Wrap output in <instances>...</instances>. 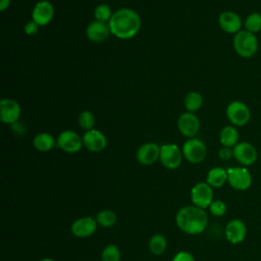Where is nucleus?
Listing matches in <instances>:
<instances>
[{
	"instance_id": "nucleus-35",
	"label": "nucleus",
	"mask_w": 261,
	"mask_h": 261,
	"mask_svg": "<svg viewBox=\"0 0 261 261\" xmlns=\"http://www.w3.org/2000/svg\"><path fill=\"white\" fill-rule=\"evenodd\" d=\"M41 261H55V260H53L51 258H43Z\"/></svg>"
},
{
	"instance_id": "nucleus-18",
	"label": "nucleus",
	"mask_w": 261,
	"mask_h": 261,
	"mask_svg": "<svg viewBox=\"0 0 261 261\" xmlns=\"http://www.w3.org/2000/svg\"><path fill=\"white\" fill-rule=\"evenodd\" d=\"M86 35L92 42L102 43L109 38L111 35V30L107 22L94 20L88 24L86 29Z\"/></svg>"
},
{
	"instance_id": "nucleus-10",
	"label": "nucleus",
	"mask_w": 261,
	"mask_h": 261,
	"mask_svg": "<svg viewBox=\"0 0 261 261\" xmlns=\"http://www.w3.org/2000/svg\"><path fill=\"white\" fill-rule=\"evenodd\" d=\"M233 158L243 166L253 165L258 159V152L249 142H239L233 148Z\"/></svg>"
},
{
	"instance_id": "nucleus-17",
	"label": "nucleus",
	"mask_w": 261,
	"mask_h": 261,
	"mask_svg": "<svg viewBox=\"0 0 261 261\" xmlns=\"http://www.w3.org/2000/svg\"><path fill=\"white\" fill-rule=\"evenodd\" d=\"M96 219L90 216H84L75 219L71 226L70 230L72 234L76 238H88L91 237L97 229Z\"/></svg>"
},
{
	"instance_id": "nucleus-9",
	"label": "nucleus",
	"mask_w": 261,
	"mask_h": 261,
	"mask_svg": "<svg viewBox=\"0 0 261 261\" xmlns=\"http://www.w3.org/2000/svg\"><path fill=\"white\" fill-rule=\"evenodd\" d=\"M56 145L62 151L73 154L79 152L82 149V146H84L83 137L73 130L66 129L59 134L56 140Z\"/></svg>"
},
{
	"instance_id": "nucleus-13",
	"label": "nucleus",
	"mask_w": 261,
	"mask_h": 261,
	"mask_svg": "<svg viewBox=\"0 0 261 261\" xmlns=\"http://www.w3.org/2000/svg\"><path fill=\"white\" fill-rule=\"evenodd\" d=\"M20 106L13 99H2L0 101V119L7 124L15 123L20 116Z\"/></svg>"
},
{
	"instance_id": "nucleus-4",
	"label": "nucleus",
	"mask_w": 261,
	"mask_h": 261,
	"mask_svg": "<svg viewBox=\"0 0 261 261\" xmlns=\"http://www.w3.org/2000/svg\"><path fill=\"white\" fill-rule=\"evenodd\" d=\"M225 113L230 123L234 126H244L251 118L250 108L240 100L231 101L227 105Z\"/></svg>"
},
{
	"instance_id": "nucleus-22",
	"label": "nucleus",
	"mask_w": 261,
	"mask_h": 261,
	"mask_svg": "<svg viewBox=\"0 0 261 261\" xmlns=\"http://www.w3.org/2000/svg\"><path fill=\"white\" fill-rule=\"evenodd\" d=\"M206 182L212 188H221L227 182V170L222 167H213L207 173Z\"/></svg>"
},
{
	"instance_id": "nucleus-8",
	"label": "nucleus",
	"mask_w": 261,
	"mask_h": 261,
	"mask_svg": "<svg viewBox=\"0 0 261 261\" xmlns=\"http://www.w3.org/2000/svg\"><path fill=\"white\" fill-rule=\"evenodd\" d=\"M182 151L175 144H165L160 147L159 160L167 169H176L182 160Z\"/></svg>"
},
{
	"instance_id": "nucleus-31",
	"label": "nucleus",
	"mask_w": 261,
	"mask_h": 261,
	"mask_svg": "<svg viewBox=\"0 0 261 261\" xmlns=\"http://www.w3.org/2000/svg\"><path fill=\"white\" fill-rule=\"evenodd\" d=\"M172 261H196V260H195V257L190 252L179 251L173 256Z\"/></svg>"
},
{
	"instance_id": "nucleus-23",
	"label": "nucleus",
	"mask_w": 261,
	"mask_h": 261,
	"mask_svg": "<svg viewBox=\"0 0 261 261\" xmlns=\"http://www.w3.org/2000/svg\"><path fill=\"white\" fill-rule=\"evenodd\" d=\"M167 247V241L163 234L156 233L151 237L149 241V249L155 256L162 255Z\"/></svg>"
},
{
	"instance_id": "nucleus-12",
	"label": "nucleus",
	"mask_w": 261,
	"mask_h": 261,
	"mask_svg": "<svg viewBox=\"0 0 261 261\" xmlns=\"http://www.w3.org/2000/svg\"><path fill=\"white\" fill-rule=\"evenodd\" d=\"M177 127L180 134L189 139L194 138L200 129V121L194 112H185L177 119Z\"/></svg>"
},
{
	"instance_id": "nucleus-21",
	"label": "nucleus",
	"mask_w": 261,
	"mask_h": 261,
	"mask_svg": "<svg viewBox=\"0 0 261 261\" xmlns=\"http://www.w3.org/2000/svg\"><path fill=\"white\" fill-rule=\"evenodd\" d=\"M33 145L35 149L40 152H48L54 148V146L56 145V140L49 133H39L35 136L33 140Z\"/></svg>"
},
{
	"instance_id": "nucleus-20",
	"label": "nucleus",
	"mask_w": 261,
	"mask_h": 261,
	"mask_svg": "<svg viewBox=\"0 0 261 261\" xmlns=\"http://www.w3.org/2000/svg\"><path fill=\"white\" fill-rule=\"evenodd\" d=\"M240 135L234 125L224 126L219 134V141L223 147L233 148L239 143Z\"/></svg>"
},
{
	"instance_id": "nucleus-6",
	"label": "nucleus",
	"mask_w": 261,
	"mask_h": 261,
	"mask_svg": "<svg viewBox=\"0 0 261 261\" xmlns=\"http://www.w3.org/2000/svg\"><path fill=\"white\" fill-rule=\"evenodd\" d=\"M181 151L184 157L193 164L203 162L207 156V148L205 144L197 138H191L187 140L182 146Z\"/></svg>"
},
{
	"instance_id": "nucleus-28",
	"label": "nucleus",
	"mask_w": 261,
	"mask_h": 261,
	"mask_svg": "<svg viewBox=\"0 0 261 261\" xmlns=\"http://www.w3.org/2000/svg\"><path fill=\"white\" fill-rule=\"evenodd\" d=\"M102 261H120V251L114 244L107 245L101 254Z\"/></svg>"
},
{
	"instance_id": "nucleus-33",
	"label": "nucleus",
	"mask_w": 261,
	"mask_h": 261,
	"mask_svg": "<svg viewBox=\"0 0 261 261\" xmlns=\"http://www.w3.org/2000/svg\"><path fill=\"white\" fill-rule=\"evenodd\" d=\"M218 156L221 160L223 161H226V160H229L233 157V151H232V148H229V147H222L219 152H218Z\"/></svg>"
},
{
	"instance_id": "nucleus-25",
	"label": "nucleus",
	"mask_w": 261,
	"mask_h": 261,
	"mask_svg": "<svg viewBox=\"0 0 261 261\" xmlns=\"http://www.w3.org/2000/svg\"><path fill=\"white\" fill-rule=\"evenodd\" d=\"M116 214L111 209H103L98 212L96 216V221L102 227H111L116 222Z\"/></svg>"
},
{
	"instance_id": "nucleus-26",
	"label": "nucleus",
	"mask_w": 261,
	"mask_h": 261,
	"mask_svg": "<svg viewBox=\"0 0 261 261\" xmlns=\"http://www.w3.org/2000/svg\"><path fill=\"white\" fill-rule=\"evenodd\" d=\"M244 27L246 31L253 34L261 32V13L259 12L250 13L244 21Z\"/></svg>"
},
{
	"instance_id": "nucleus-1",
	"label": "nucleus",
	"mask_w": 261,
	"mask_h": 261,
	"mask_svg": "<svg viewBox=\"0 0 261 261\" xmlns=\"http://www.w3.org/2000/svg\"><path fill=\"white\" fill-rule=\"evenodd\" d=\"M108 24L112 35L118 39L127 40L139 33L142 20L135 10L130 8H120L113 12Z\"/></svg>"
},
{
	"instance_id": "nucleus-24",
	"label": "nucleus",
	"mask_w": 261,
	"mask_h": 261,
	"mask_svg": "<svg viewBox=\"0 0 261 261\" xmlns=\"http://www.w3.org/2000/svg\"><path fill=\"white\" fill-rule=\"evenodd\" d=\"M184 104L189 112H195L203 105V97L198 92H190L186 95Z\"/></svg>"
},
{
	"instance_id": "nucleus-32",
	"label": "nucleus",
	"mask_w": 261,
	"mask_h": 261,
	"mask_svg": "<svg viewBox=\"0 0 261 261\" xmlns=\"http://www.w3.org/2000/svg\"><path fill=\"white\" fill-rule=\"evenodd\" d=\"M39 27H40V25H39L36 21H34V20L32 19L31 21H29V22L25 23V25H24V32H25V34L29 35V36L36 35V34L38 33V31H39Z\"/></svg>"
},
{
	"instance_id": "nucleus-5",
	"label": "nucleus",
	"mask_w": 261,
	"mask_h": 261,
	"mask_svg": "<svg viewBox=\"0 0 261 261\" xmlns=\"http://www.w3.org/2000/svg\"><path fill=\"white\" fill-rule=\"evenodd\" d=\"M227 170V182L237 191L248 190L253 181L252 174L245 166L229 167Z\"/></svg>"
},
{
	"instance_id": "nucleus-27",
	"label": "nucleus",
	"mask_w": 261,
	"mask_h": 261,
	"mask_svg": "<svg viewBox=\"0 0 261 261\" xmlns=\"http://www.w3.org/2000/svg\"><path fill=\"white\" fill-rule=\"evenodd\" d=\"M112 15H113V12H112L110 6L108 4H105V3L99 4L98 6H96V8L94 10L95 20H98V21L108 23L109 20L111 19Z\"/></svg>"
},
{
	"instance_id": "nucleus-15",
	"label": "nucleus",
	"mask_w": 261,
	"mask_h": 261,
	"mask_svg": "<svg viewBox=\"0 0 261 261\" xmlns=\"http://www.w3.org/2000/svg\"><path fill=\"white\" fill-rule=\"evenodd\" d=\"M54 16V7L51 2L42 0L36 3L32 11V19L36 21L40 27L47 25L51 22Z\"/></svg>"
},
{
	"instance_id": "nucleus-11",
	"label": "nucleus",
	"mask_w": 261,
	"mask_h": 261,
	"mask_svg": "<svg viewBox=\"0 0 261 261\" xmlns=\"http://www.w3.org/2000/svg\"><path fill=\"white\" fill-rule=\"evenodd\" d=\"M247 233L248 229L246 223L239 218H233L229 220L224 228L225 239L232 245L241 244L242 242H244Z\"/></svg>"
},
{
	"instance_id": "nucleus-19",
	"label": "nucleus",
	"mask_w": 261,
	"mask_h": 261,
	"mask_svg": "<svg viewBox=\"0 0 261 261\" xmlns=\"http://www.w3.org/2000/svg\"><path fill=\"white\" fill-rule=\"evenodd\" d=\"M160 156V147L155 143H146L142 145L136 154L138 162L142 165H151L155 163Z\"/></svg>"
},
{
	"instance_id": "nucleus-34",
	"label": "nucleus",
	"mask_w": 261,
	"mask_h": 261,
	"mask_svg": "<svg viewBox=\"0 0 261 261\" xmlns=\"http://www.w3.org/2000/svg\"><path fill=\"white\" fill-rule=\"evenodd\" d=\"M10 5V0H0V10H6Z\"/></svg>"
},
{
	"instance_id": "nucleus-14",
	"label": "nucleus",
	"mask_w": 261,
	"mask_h": 261,
	"mask_svg": "<svg viewBox=\"0 0 261 261\" xmlns=\"http://www.w3.org/2000/svg\"><path fill=\"white\" fill-rule=\"evenodd\" d=\"M218 24L223 32L236 35L240 31H242L243 20L237 12L225 10L219 14Z\"/></svg>"
},
{
	"instance_id": "nucleus-29",
	"label": "nucleus",
	"mask_w": 261,
	"mask_h": 261,
	"mask_svg": "<svg viewBox=\"0 0 261 261\" xmlns=\"http://www.w3.org/2000/svg\"><path fill=\"white\" fill-rule=\"evenodd\" d=\"M79 124L86 132L90 130V129H93L94 125H95V116H94V114L92 112H90L89 110H84L79 115Z\"/></svg>"
},
{
	"instance_id": "nucleus-16",
	"label": "nucleus",
	"mask_w": 261,
	"mask_h": 261,
	"mask_svg": "<svg viewBox=\"0 0 261 261\" xmlns=\"http://www.w3.org/2000/svg\"><path fill=\"white\" fill-rule=\"evenodd\" d=\"M83 144L91 152H101L107 146L106 136L98 129L87 130L83 135Z\"/></svg>"
},
{
	"instance_id": "nucleus-2",
	"label": "nucleus",
	"mask_w": 261,
	"mask_h": 261,
	"mask_svg": "<svg viewBox=\"0 0 261 261\" xmlns=\"http://www.w3.org/2000/svg\"><path fill=\"white\" fill-rule=\"evenodd\" d=\"M177 227L189 234H199L205 230L208 224V215L205 209L193 206L180 208L175 215Z\"/></svg>"
},
{
	"instance_id": "nucleus-3",
	"label": "nucleus",
	"mask_w": 261,
	"mask_h": 261,
	"mask_svg": "<svg viewBox=\"0 0 261 261\" xmlns=\"http://www.w3.org/2000/svg\"><path fill=\"white\" fill-rule=\"evenodd\" d=\"M232 46L239 56L243 58H250L258 51V39L255 34L242 30L234 35Z\"/></svg>"
},
{
	"instance_id": "nucleus-7",
	"label": "nucleus",
	"mask_w": 261,
	"mask_h": 261,
	"mask_svg": "<svg viewBox=\"0 0 261 261\" xmlns=\"http://www.w3.org/2000/svg\"><path fill=\"white\" fill-rule=\"evenodd\" d=\"M213 188L207 182H198L191 190L192 203L202 209L209 208L213 200Z\"/></svg>"
},
{
	"instance_id": "nucleus-30",
	"label": "nucleus",
	"mask_w": 261,
	"mask_h": 261,
	"mask_svg": "<svg viewBox=\"0 0 261 261\" xmlns=\"http://www.w3.org/2000/svg\"><path fill=\"white\" fill-rule=\"evenodd\" d=\"M209 210L211 214L216 217L223 216L226 212V204L221 200H214L209 206Z\"/></svg>"
}]
</instances>
